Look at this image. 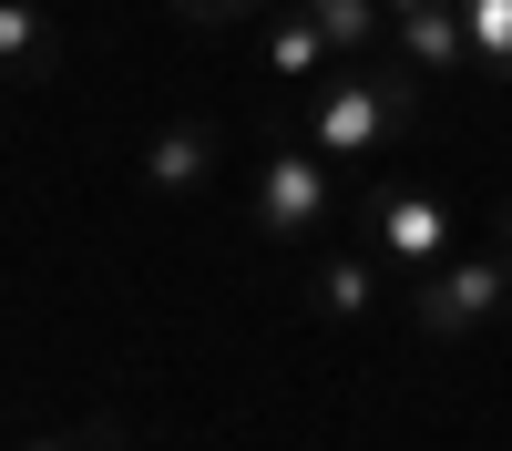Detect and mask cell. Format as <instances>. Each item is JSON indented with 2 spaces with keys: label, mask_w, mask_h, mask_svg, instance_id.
<instances>
[{
  "label": "cell",
  "mask_w": 512,
  "mask_h": 451,
  "mask_svg": "<svg viewBox=\"0 0 512 451\" xmlns=\"http://www.w3.org/2000/svg\"><path fill=\"white\" fill-rule=\"evenodd\" d=\"M420 123H431V103H420V62L328 72L318 93H308V134H318V154H338V164H359L369 144H390V134H420Z\"/></svg>",
  "instance_id": "6da1fadb"
},
{
  "label": "cell",
  "mask_w": 512,
  "mask_h": 451,
  "mask_svg": "<svg viewBox=\"0 0 512 451\" xmlns=\"http://www.w3.org/2000/svg\"><path fill=\"white\" fill-rule=\"evenodd\" d=\"M144 185H154V195H195V185H216V123H205V113L154 123V144H144Z\"/></svg>",
  "instance_id": "5b68a950"
},
{
  "label": "cell",
  "mask_w": 512,
  "mask_h": 451,
  "mask_svg": "<svg viewBox=\"0 0 512 451\" xmlns=\"http://www.w3.org/2000/svg\"><path fill=\"white\" fill-rule=\"evenodd\" d=\"M308 298H318V318H369V308H379V267H369V246H349V257H318V267H308Z\"/></svg>",
  "instance_id": "9c48e42d"
},
{
  "label": "cell",
  "mask_w": 512,
  "mask_h": 451,
  "mask_svg": "<svg viewBox=\"0 0 512 451\" xmlns=\"http://www.w3.org/2000/svg\"><path fill=\"white\" fill-rule=\"evenodd\" d=\"M21 451H82V441H62V431H41V441H21Z\"/></svg>",
  "instance_id": "5bb4252c"
},
{
  "label": "cell",
  "mask_w": 512,
  "mask_h": 451,
  "mask_svg": "<svg viewBox=\"0 0 512 451\" xmlns=\"http://www.w3.org/2000/svg\"><path fill=\"white\" fill-rule=\"evenodd\" d=\"M390 41H400V62H420V72H472V31H461L451 0H431V11H410V21H390Z\"/></svg>",
  "instance_id": "ba28073f"
},
{
  "label": "cell",
  "mask_w": 512,
  "mask_h": 451,
  "mask_svg": "<svg viewBox=\"0 0 512 451\" xmlns=\"http://www.w3.org/2000/svg\"><path fill=\"white\" fill-rule=\"evenodd\" d=\"M297 11L328 31V52H338V62H369L379 41H390V11H379V0H297Z\"/></svg>",
  "instance_id": "30bf717a"
},
{
  "label": "cell",
  "mask_w": 512,
  "mask_h": 451,
  "mask_svg": "<svg viewBox=\"0 0 512 451\" xmlns=\"http://www.w3.org/2000/svg\"><path fill=\"white\" fill-rule=\"evenodd\" d=\"M82 451H144V441L123 431V421H93V431H82Z\"/></svg>",
  "instance_id": "4fadbf2b"
},
{
  "label": "cell",
  "mask_w": 512,
  "mask_h": 451,
  "mask_svg": "<svg viewBox=\"0 0 512 451\" xmlns=\"http://www.w3.org/2000/svg\"><path fill=\"white\" fill-rule=\"evenodd\" d=\"M502 246H512V205H502Z\"/></svg>",
  "instance_id": "2e32d148"
},
{
  "label": "cell",
  "mask_w": 512,
  "mask_h": 451,
  "mask_svg": "<svg viewBox=\"0 0 512 451\" xmlns=\"http://www.w3.org/2000/svg\"><path fill=\"white\" fill-rule=\"evenodd\" d=\"M328 205H338L328 164H318V154H297V144H277V154H267V175H256V236L297 246V236H318V226H328Z\"/></svg>",
  "instance_id": "277c9868"
},
{
  "label": "cell",
  "mask_w": 512,
  "mask_h": 451,
  "mask_svg": "<svg viewBox=\"0 0 512 451\" xmlns=\"http://www.w3.org/2000/svg\"><path fill=\"white\" fill-rule=\"evenodd\" d=\"M328 62H338V52H328V31L297 11V0H287V11H267V72L287 82V93H318Z\"/></svg>",
  "instance_id": "52a82bcc"
},
{
  "label": "cell",
  "mask_w": 512,
  "mask_h": 451,
  "mask_svg": "<svg viewBox=\"0 0 512 451\" xmlns=\"http://www.w3.org/2000/svg\"><path fill=\"white\" fill-rule=\"evenodd\" d=\"M379 11H390V21H410V11H431V0H379Z\"/></svg>",
  "instance_id": "9a60e30c"
},
{
  "label": "cell",
  "mask_w": 512,
  "mask_h": 451,
  "mask_svg": "<svg viewBox=\"0 0 512 451\" xmlns=\"http://www.w3.org/2000/svg\"><path fill=\"white\" fill-rule=\"evenodd\" d=\"M369 257H379V267L431 277V267L451 257V205H441L431 185H390V195L369 205Z\"/></svg>",
  "instance_id": "3957f363"
},
{
  "label": "cell",
  "mask_w": 512,
  "mask_h": 451,
  "mask_svg": "<svg viewBox=\"0 0 512 451\" xmlns=\"http://www.w3.org/2000/svg\"><path fill=\"white\" fill-rule=\"evenodd\" d=\"M512 318V246H472V257H441L431 277L410 287V328L420 339H492Z\"/></svg>",
  "instance_id": "7a4b0ae2"
},
{
  "label": "cell",
  "mask_w": 512,
  "mask_h": 451,
  "mask_svg": "<svg viewBox=\"0 0 512 451\" xmlns=\"http://www.w3.org/2000/svg\"><path fill=\"white\" fill-rule=\"evenodd\" d=\"M62 72V31H52V11L41 0H0V82H52Z\"/></svg>",
  "instance_id": "8992f818"
},
{
  "label": "cell",
  "mask_w": 512,
  "mask_h": 451,
  "mask_svg": "<svg viewBox=\"0 0 512 451\" xmlns=\"http://www.w3.org/2000/svg\"><path fill=\"white\" fill-rule=\"evenodd\" d=\"M267 11H277V0H175V21L205 31V41H226L236 21H267Z\"/></svg>",
  "instance_id": "7c38bea8"
},
{
  "label": "cell",
  "mask_w": 512,
  "mask_h": 451,
  "mask_svg": "<svg viewBox=\"0 0 512 451\" xmlns=\"http://www.w3.org/2000/svg\"><path fill=\"white\" fill-rule=\"evenodd\" d=\"M461 31H472V72L492 93H512V0H451Z\"/></svg>",
  "instance_id": "8fae6325"
}]
</instances>
